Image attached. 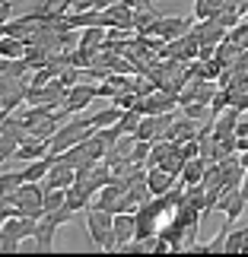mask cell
<instances>
[{"instance_id":"1","label":"cell","mask_w":248,"mask_h":257,"mask_svg":"<svg viewBox=\"0 0 248 257\" xmlns=\"http://www.w3.org/2000/svg\"><path fill=\"white\" fill-rule=\"evenodd\" d=\"M86 232L93 248L99 251H118V238H115V213L108 210H86Z\"/></svg>"},{"instance_id":"19","label":"cell","mask_w":248,"mask_h":257,"mask_svg":"<svg viewBox=\"0 0 248 257\" xmlns=\"http://www.w3.org/2000/svg\"><path fill=\"white\" fill-rule=\"evenodd\" d=\"M10 16H13V4H10V0H4V4H0V23H7Z\"/></svg>"},{"instance_id":"7","label":"cell","mask_w":248,"mask_h":257,"mask_svg":"<svg viewBox=\"0 0 248 257\" xmlns=\"http://www.w3.org/2000/svg\"><path fill=\"white\" fill-rule=\"evenodd\" d=\"M137 235V216L134 213H115V238H118V251H127L134 244Z\"/></svg>"},{"instance_id":"8","label":"cell","mask_w":248,"mask_h":257,"mask_svg":"<svg viewBox=\"0 0 248 257\" xmlns=\"http://www.w3.org/2000/svg\"><path fill=\"white\" fill-rule=\"evenodd\" d=\"M76 184V165L51 159V172L45 178V187H73Z\"/></svg>"},{"instance_id":"13","label":"cell","mask_w":248,"mask_h":257,"mask_svg":"<svg viewBox=\"0 0 248 257\" xmlns=\"http://www.w3.org/2000/svg\"><path fill=\"white\" fill-rule=\"evenodd\" d=\"M226 251H229V254H248V225L229 232V238H226Z\"/></svg>"},{"instance_id":"10","label":"cell","mask_w":248,"mask_h":257,"mask_svg":"<svg viewBox=\"0 0 248 257\" xmlns=\"http://www.w3.org/2000/svg\"><path fill=\"white\" fill-rule=\"evenodd\" d=\"M146 184H150L153 197H162L172 184H178V175H172L169 169H150L146 172Z\"/></svg>"},{"instance_id":"11","label":"cell","mask_w":248,"mask_h":257,"mask_svg":"<svg viewBox=\"0 0 248 257\" xmlns=\"http://www.w3.org/2000/svg\"><path fill=\"white\" fill-rule=\"evenodd\" d=\"M204 175H207V159H204V156H194V159L185 162L182 181L185 184H204Z\"/></svg>"},{"instance_id":"9","label":"cell","mask_w":248,"mask_h":257,"mask_svg":"<svg viewBox=\"0 0 248 257\" xmlns=\"http://www.w3.org/2000/svg\"><path fill=\"white\" fill-rule=\"evenodd\" d=\"M48 153H51V140H38V137H29V140H23V146L16 150L13 159H19V162H35V159H45Z\"/></svg>"},{"instance_id":"12","label":"cell","mask_w":248,"mask_h":257,"mask_svg":"<svg viewBox=\"0 0 248 257\" xmlns=\"http://www.w3.org/2000/svg\"><path fill=\"white\" fill-rule=\"evenodd\" d=\"M29 45L23 38H13V35H0V57H10V61H16V57H26Z\"/></svg>"},{"instance_id":"4","label":"cell","mask_w":248,"mask_h":257,"mask_svg":"<svg viewBox=\"0 0 248 257\" xmlns=\"http://www.w3.org/2000/svg\"><path fill=\"white\" fill-rule=\"evenodd\" d=\"M16 206H19L26 216L42 219V216H45V184H42V181H26V184H19V187H16Z\"/></svg>"},{"instance_id":"16","label":"cell","mask_w":248,"mask_h":257,"mask_svg":"<svg viewBox=\"0 0 248 257\" xmlns=\"http://www.w3.org/2000/svg\"><path fill=\"white\" fill-rule=\"evenodd\" d=\"M207 102H188V105H182V114L185 117H191V121H201V117H207Z\"/></svg>"},{"instance_id":"2","label":"cell","mask_w":248,"mask_h":257,"mask_svg":"<svg viewBox=\"0 0 248 257\" xmlns=\"http://www.w3.org/2000/svg\"><path fill=\"white\" fill-rule=\"evenodd\" d=\"M73 210H70V206H61V210H51V213H45L42 216V219H38V232H35V248L38 251H51L54 248V235H57V229H61V225H67V222H70L73 219Z\"/></svg>"},{"instance_id":"20","label":"cell","mask_w":248,"mask_h":257,"mask_svg":"<svg viewBox=\"0 0 248 257\" xmlns=\"http://www.w3.org/2000/svg\"><path fill=\"white\" fill-rule=\"evenodd\" d=\"M242 194H245V200H248V169H245V178H242Z\"/></svg>"},{"instance_id":"14","label":"cell","mask_w":248,"mask_h":257,"mask_svg":"<svg viewBox=\"0 0 248 257\" xmlns=\"http://www.w3.org/2000/svg\"><path fill=\"white\" fill-rule=\"evenodd\" d=\"M229 225H232V222L220 225V232H216V238H213V241H207V244H194L191 251H226V238H229Z\"/></svg>"},{"instance_id":"5","label":"cell","mask_w":248,"mask_h":257,"mask_svg":"<svg viewBox=\"0 0 248 257\" xmlns=\"http://www.w3.org/2000/svg\"><path fill=\"white\" fill-rule=\"evenodd\" d=\"M197 26V16H162L159 26H156V38L162 42H175V38H185L191 29Z\"/></svg>"},{"instance_id":"17","label":"cell","mask_w":248,"mask_h":257,"mask_svg":"<svg viewBox=\"0 0 248 257\" xmlns=\"http://www.w3.org/2000/svg\"><path fill=\"white\" fill-rule=\"evenodd\" d=\"M19 244H23V238H13V235H0V251L4 254H16Z\"/></svg>"},{"instance_id":"18","label":"cell","mask_w":248,"mask_h":257,"mask_svg":"<svg viewBox=\"0 0 248 257\" xmlns=\"http://www.w3.org/2000/svg\"><path fill=\"white\" fill-rule=\"evenodd\" d=\"M67 4V10H70V13H83V10H93L99 0H64Z\"/></svg>"},{"instance_id":"15","label":"cell","mask_w":248,"mask_h":257,"mask_svg":"<svg viewBox=\"0 0 248 257\" xmlns=\"http://www.w3.org/2000/svg\"><path fill=\"white\" fill-rule=\"evenodd\" d=\"M156 131H159V124H156V114H143V121L137 124L134 137H137V140H156Z\"/></svg>"},{"instance_id":"3","label":"cell","mask_w":248,"mask_h":257,"mask_svg":"<svg viewBox=\"0 0 248 257\" xmlns=\"http://www.w3.org/2000/svg\"><path fill=\"white\" fill-rule=\"evenodd\" d=\"M0 121H4V131H0V156H4V162H10L16 156V150L23 146V140H29L32 134L23 124V117H16V114H4Z\"/></svg>"},{"instance_id":"6","label":"cell","mask_w":248,"mask_h":257,"mask_svg":"<svg viewBox=\"0 0 248 257\" xmlns=\"http://www.w3.org/2000/svg\"><path fill=\"white\" fill-rule=\"evenodd\" d=\"M99 98V86L93 83H76L67 89V102H64V111L67 114H80L83 108H89V102Z\"/></svg>"}]
</instances>
